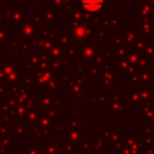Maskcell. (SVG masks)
<instances>
[{"instance_id": "6da1fadb", "label": "cell", "mask_w": 154, "mask_h": 154, "mask_svg": "<svg viewBox=\"0 0 154 154\" xmlns=\"http://www.w3.org/2000/svg\"><path fill=\"white\" fill-rule=\"evenodd\" d=\"M102 2L103 0H82V5L89 11H97L102 6Z\"/></svg>"}]
</instances>
